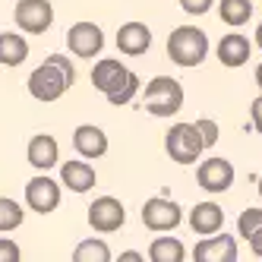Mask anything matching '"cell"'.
<instances>
[{
  "mask_svg": "<svg viewBox=\"0 0 262 262\" xmlns=\"http://www.w3.org/2000/svg\"><path fill=\"white\" fill-rule=\"evenodd\" d=\"M209 57V35H205L199 26H177L171 35H167V60L190 70L199 67Z\"/></svg>",
  "mask_w": 262,
  "mask_h": 262,
  "instance_id": "3957f363",
  "label": "cell"
},
{
  "mask_svg": "<svg viewBox=\"0 0 262 262\" xmlns=\"http://www.w3.org/2000/svg\"><path fill=\"white\" fill-rule=\"evenodd\" d=\"M215 54H218L221 67L237 70V67H243V63L250 60V54H253V41L247 38V35H240V32H228V35H224V38L218 41Z\"/></svg>",
  "mask_w": 262,
  "mask_h": 262,
  "instance_id": "2e32d148",
  "label": "cell"
},
{
  "mask_svg": "<svg viewBox=\"0 0 262 262\" xmlns=\"http://www.w3.org/2000/svg\"><path fill=\"white\" fill-rule=\"evenodd\" d=\"M250 117H253V129L262 136V95L253 98V104H250Z\"/></svg>",
  "mask_w": 262,
  "mask_h": 262,
  "instance_id": "83f0119b",
  "label": "cell"
},
{
  "mask_svg": "<svg viewBox=\"0 0 262 262\" xmlns=\"http://www.w3.org/2000/svg\"><path fill=\"white\" fill-rule=\"evenodd\" d=\"M180 221H183V209L174 202V199H164V196H155V199H148L142 205V224L148 231H174L180 228Z\"/></svg>",
  "mask_w": 262,
  "mask_h": 262,
  "instance_id": "ba28073f",
  "label": "cell"
},
{
  "mask_svg": "<svg viewBox=\"0 0 262 262\" xmlns=\"http://www.w3.org/2000/svg\"><path fill=\"white\" fill-rule=\"evenodd\" d=\"M26 158L35 171H51V167L60 164V145L51 133H38L29 139V148H26Z\"/></svg>",
  "mask_w": 262,
  "mask_h": 262,
  "instance_id": "4fadbf2b",
  "label": "cell"
},
{
  "mask_svg": "<svg viewBox=\"0 0 262 262\" xmlns=\"http://www.w3.org/2000/svg\"><path fill=\"white\" fill-rule=\"evenodd\" d=\"M148 259L152 262H183L186 259V247L171 237V231H164L161 237L152 240V247H148Z\"/></svg>",
  "mask_w": 262,
  "mask_h": 262,
  "instance_id": "ffe728a7",
  "label": "cell"
},
{
  "mask_svg": "<svg viewBox=\"0 0 262 262\" xmlns=\"http://www.w3.org/2000/svg\"><path fill=\"white\" fill-rule=\"evenodd\" d=\"M221 224H224V209H221L218 202L205 199V202H196L193 205V212H190V228H193V234H199V237L218 234Z\"/></svg>",
  "mask_w": 262,
  "mask_h": 262,
  "instance_id": "e0dca14e",
  "label": "cell"
},
{
  "mask_svg": "<svg viewBox=\"0 0 262 262\" xmlns=\"http://www.w3.org/2000/svg\"><path fill=\"white\" fill-rule=\"evenodd\" d=\"M29 57V41L19 32H0V63L4 67H23Z\"/></svg>",
  "mask_w": 262,
  "mask_h": 262,
  "instance_id": "d6986e66",
  "label": "cell"
},
{
  "mask_svg": "<svg viewBox=\"0 0 262 262\" xmlns=\"http://www.w3.org/2000/svg\"><path fill=\"white\" fill-rule=\"evenodd\" d=\"M193 259L196 262H237V237L224 231L202 237L193 250Z\"/></svg>",
  "mask_w": 262,
  "mask_h": 262,
  "instance_id": "7c38bea8",
  "label": "cell"
},
{
  "mask_svg": "<svg viewBox=\"0 0 262 262\" xmlns=\"http://www.w3.org/2000/svg\"><path fill=\"white\" fill-rule=\"evenodd\" d=\"M26 202H29V209L38 212V215L57 212V205H60V183L54 177H48V171H41L38 177H32L26 183Z\"/></svg>",
  "mask_w": 262,
  "mask_h": 262,
  "instance_id": "9c48e42d",
  "label": "cell"
},
{
  "mask_svg": "<svg viewBox=\"0 0 262 262\" xmlns=\"http://www.w3.org/2000/svg\"><path fill=\"white\" fill-rule=\"evenodd\" d=\"M253 48H259V51H262V23L256 26V35H253Z\"/></svg>",
  "mask_w": 262,
  "mask_h": 262,
  "instance_id": "4dcf8cb0",
  "label": "cell"
},
{
  "mask_svg": "<svg viewBox=\"0 0 262 262\" xmlns=\"http://www.w3.org/2000/svg\"><path fill=\"white\" fill-rule=\"evenodd\" d=\"M92 85H95L98 92H104L111 104H129L136 98L139 92V76L133 70H126L120 60L114 57H104L98 60L95 67H92Z\"/></svg>",
  "mask_w": 262,
  "mask_h": 262,
  "instance_id": "7a4b0ae2",
  "label": "cell"
},
{
  "mask_svg": "<svg viewBox=\"0 0 262 262\" xmlns=\"http://www.w3.org/2000/svg\"><path fill=\"white\" fill-rule=\"evenodd\" d=\"M73 262H111V250H107L104 240L89 237L73 250Z\"/></svg>",
  "mask_w": 262,
  "mask_h": 262,
  "instance_id": "7402d4cb",
  "label": "cell"
},
{
  "mask_svg": "<svg viewBox=\"0 0 262 262\" xmlns=\"http://www.w3.org/2000/svg\"><path fill=\"white\" fill-rule=\"evenodd\" d=\"M196 129H199V136H202V142H205V148H215L218 145V123L215 120H209V117H199L196 120Z\"/></svg>",
  "mask_w": 262,
  "mask_h": 262,
  "instance_id": "d4e9b609",
  "label": "cell"
},
{
  "mask_svg": "<svg viewBox=\"0 0 262 262\" xmlns=\"http://www.w3.org/2000/svg\"><path fill=\"white\" fill-rule=\"evenodd\" d=\"M256 190H259V199H262V177H259V183H256Z\"/></svg>",
  "mask_w": 262,
  "mask_h": 262,
  "instance_id": "d6a6232c",
  "label": "cell"
},
{
  "mask_svg": "<svg viewBox=\"0 0 262 262\" xmlns=\"http://www.w3.org/2000/svg\"><path fill=\"white\" fill-rule=\"evenodd\" d=\"M164 152L177 164H196L199 155L205 152V142L199 136L196 123H174L164 136Z\"/></svg>",
  "mask_w": 262,
  "mask_h": 262,
  "instance_id": "5b68a950",
  "label": "cell"
},
{
  "mask_svg": "<svg viewBox=\"0 0 262 262\" xmlns=\"http://www.w3.org/2000/svg\"><path fill=\"white\" fill-rule=\"evenodd\" d=\"M117 262H142V256H139V253H120Z\"/></svg>",
  "mask_w": 262,
  "mask_h": 262,
  "instance_id": "f546056e",
  "label": "cell"
},
{
  "mask_svg": "<svg viewBox=\"0 0 262 262\" xmlns=\"http://www.w3.org/2000/svg\"><path fill=\"white\" fill-rule=\"evenodd\" d=\"M259 228H262V209H243L240 218H237V234L243 240H250Z\"/></svg>",
  "mask_w": 262,
  "mask_h": 262,
  "instance_id": "cb8c5ba5",
  "label": "cell"
},
{
  "mask_svg": "<svg viewBox=\"0 0 262 262\" xmlns=\"http://www.w3.org/2000/svg\"><path fill=\"white\" fill-rule=\"evenodd\" d=\"M67 48L79 60H95L104 48V32L95 23H73L67 32Z\"/></svg>",
  "mask_w": 262,
  "mask_h": 262,
  "instance_id": "52a82bcc",
  "label": "cell"
},
{
  "mask_svg": "<svg viewBox=\"0 0 262 262\" xmlns=\"http://www.w3.org/2000/svg\"><path fill=\"white\" fill-rule=\"evenodd\" d=\"M117 48L126 57H142L152 48V29L145 23H123L117 29Z\"/></svg>",
  "mask_w": 262,
  "mask_h": 262,
  "instance_id": "9a60e30c",
  "label": "cell"
},
{
  "mask_svg": "<svg viewBox=\"0 0 262 262\" xmlns=\"http://www.w3.org/2000/svg\"><path fill=\"white\" fill-rule=\"evenodd\" d=\"M145 111L152 117H177L183 107V85L174 76H155L145 85Z\"/></svg>",
  "mask_w": 262,
  "mask_h": 262,
  "instance_id": "277c9868",
  "label": "cell"
},
{
  "mask_svg": "<svg viewBox=\"0 0 262 262\" xmlns=\"http://www.w3.org/2000/svg\"><path fill=\"white\" fill-rule=\"evenodd\" d=\"M73 82H76V67L70 63V57L67 54H51V57H45V63H38L29 73V95L51 104Z\"/></svg>",
  "mask_w": 262,
  "mask_h": 262,
  "instance_id": "6da1fadb",
  "label": "cell"
},
{
  "mask_svg": "<svg viewBox=\"0 0 262 262\" xmlns=\"http://www.w3.org/2000/svg\"><path fill=\"white\" fill-rule=\"evenodd\" d=\"M73 148L79 152V158L95 161L107 152V133L95 123H82V126H76V133H73Z\"/></svg>",
  "mask_w": 262,
  "mask_h": 262,
  "instance_id": "5bb4252c",
  "label": "cell"
},
{
  "mask_svg": "<svg viewBox=\"0 0 262 262\" xmlns=\"http://www.w3.org/2000/svg\"><path fill=\"white\" fill-rule=\"evenodd\" d=\"M89 224L98 234H114L126 224V209L120 205V199L114 196H101L89 205Z\"/></svg>",
  "mask_w": 262,
  "mask_h": 262,
  "instance_id": "8fae6325",
  "label": "cell"
},
{
  "mask_svg": "<svg viewBox=\"0 0 262 262\" xmlns=\"http://www.w3.org/2000/svg\"><path fill=\"white\" fill-rule=\"evenodd\" d=\"M247 243H250V250H253V253H256V256L262 259V228H259V231H256V234H253V237H250Z\"/></svg>",
  "mask_w": 262,
  "mask_h": 262,
  "instance_id": "f1b7e54d",
  "label": "cell"
},
{
  "mask_svg": "<svg viewBox=\"0 0 262 262\" xmlns=\"http://www.w3.org/2000/svg\"><path fill=\"white\" fill-rule=\"evenodd\" d=\"M19 259H23L19 247L10 237H0V262H19Z\"/></svg>",
  "mask_w": 262,
  "mask_h": 262,
  "instance_id": "4316f807",
  "label": "cell"
},
{
  "mask_svg": "<svg viewBox=\"0 0 262 262\" xmlns=\"http://www.w3.org/2000/svg\"><path fill=\"white\" fill-rule=\"evenodd\" d=\"M218 16H221V23H228L231 29H240L253 19V0H221Z\"/></svg>",
  "mask_w": 262,
  "mask_h": 262,
  "instance_id": "44dd1931",
  "label": "cell"
},
{
  "mask_svg": "<svg viewBox=\"0 0 262 262\" xmlns=\"http://www.w3.org/2000/svg\"><path fill=\"white\" fill-rule=\"evenodd\" d=\"M256 85H259V89H262V63H259V67H256Z\"/></svg>",
  "mask_w": 262,
  "mask_h": 262,
  "instance_id": "1f68e13d",
  "label": "cell"
},
{
  "mask_svg": "<svg viewBox=\"0 0 262 262\" xmlns=\"http://www.w3.org/2000/svg\"><path fill=\"white\" fill-rule=\"evenodd\" d=\"M196 183L205 193H228L234 186V164L228 158H205L196 167Z\"/></svg>",
  "mask_w": 262,
  "mask_h": 262,
  "instance_id": "30bf717a",
  "label": "cell"
},
{
  "mask_svg": "<svg viewBox=\"0 0 262 262\" xmlns=\"http://www.w3.org/2000/svg\"><path fill=\"white\" fill-rule=\"evenodd\" d=\"M13 19L26 35H45L54 26V7L51 0H19L13 10Z\"/></svg>",
  "mask_w": 262,
  "mask_h": 262,
  "instance_id": "8992f818",
  "label": "cell"
},
{
  "mask_svg": "<svg viewBox=\"0 0 262 262\" xmlns=\"http://www.w3.org/2000/svg\"><path fill=\"white\" fill-rule=\"evenodd\" d=\"M23 221H26V212L19 209V202H13V199H7V196H0V234L16 231Z\"/></svg>",
  "mask_w": 262,
  "mask_h": 262,
  "instance_id": "603a6c76",
  "label": "cell"
},
{
  "mask_svg": "<svg viewBox=\"0 0 262 262\" xmlns=\"http://www.w3.org/2000/svg\"><path fill=\"white\" fill-rule=\"evenodd\" d=\"M215 7V0H180V10L186 16H205Z\"/></svg>",
  "mask_w": 262,
  "mask_h": 262,
  "instance_id": "484cf974",
  "label": "cell"
},
{
  "mask_svg": "<svg viewBox=\"0 0 262 262\" xmlns=\"http://www.w3.org/2000/svg\"><path fill=\"white\" fill-rule=\"evenodd\" d=\"M95 167H92L85 158H76V161H63L60 164V183L67 186L70 193H89L95 186Z\"/></svg>",
  "mask_w": 262,
  "mask_h": 262,
  "instance_id": "ac0fdd59",
  "label": "cell"
}]
</instances>
